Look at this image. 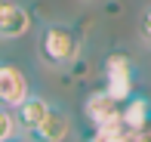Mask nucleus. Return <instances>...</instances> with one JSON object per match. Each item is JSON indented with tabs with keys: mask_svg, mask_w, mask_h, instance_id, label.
I'll use <instances>...</instances> for the list:
<instances>
[{
	"mask_svg": "<svg viewBox=\"0 0 151 142\" xmlns=\"http://www.w3.org/2000/svg\"><path fill=\"white\" fill-rule=\"evenodd\" d=\"M50 105H52V102H46L43 96H37V93H28L22 102L12 108V117H16V124H19V133H34V127H37L40 120L46 117Z\"/></svg>",
	"mask_w": 151,
	"mask_h": 142,
	"instance_id": "nucleus-8",
	"label": "nucleus"
},
{
	"mask_svg": "<svg viewBox=\"0 0 151 142\" xmlns=\"http://www.w3.org/2000/svg\"><path fill=\"white\" fill-rule=\"evenodd\" d=\"M83 50V37L65 22H43L37 34V56L50 68H71L80 59Z\"/></svg>",
	"mask_w": 151,
	"mask_h": 142,
	"instance_id": "nucleus-1",
	"label": "nucleus"
},
{
	"mask_svg": "<svg viewBox=\"0 0 151 142\" xmlns=\"http://www.w3.org/2000/svg\"><path fill=\"white\" fill-rule=\"evenodd\" d=\"M120 120H123V127L133 133V139L151 136V99L133 90L120 102Z\"/></svg>",
	"mask_w": 151,
	"mask_h": 142,
	"instance_id": "nucleus-3",
	"label": "nucleus"
},
{
	"mask_svg": "<svg viewBox=\"0 0 151 142\" xmlns=\"http://www.w3.org/2000/svg\"><path fill=\"white\" fill-rule=\"evenodd\" d=\"M71 130H74L71 114H68L62 105H50L46 117L40 120L37 127H34V133H31V136H34V139H43V142H62V139H68V136H71Z\"/></svg>",
	"mask_w": 151,
	"mask_h": 142,
	"instance_id": "nucleus-6",
	"label": "nucleus"
},
{
	"mask_svg": "<svg viewBox=\"0 0 151 142\" xmlns=\"http://www.w3.org/2000/svg\"><path fill=\"white\" fill-rule=\"evenodd\" d=\"M34 16L19 0H0V40H19L31 31Z\"/></svg>",
	"mask_w": 151,
	"mask_h": 142,
	"instance_id": "nucleus-4",
	"label": "nucleus"
},
{
	"mask_svg": "<svg viewBox=\"0 0 151 142\" xmlns=\"http://www.w3.org/2000/svg\"><path fill=\"white\" fill-rule=\"evenodd\" d=\"M102 74H105V90L111 93L114 99H120V102L136 90V65H133V59H129L127 53H120V50H114V53L105 56Z\"/></svg>",
	"mask_w": 151,
	"mask_h": 142,
	"instance_id": "nucleus-2",
	"label": "nucleus"
},
{
	"mask_svg": "<svg viewBox=\"0 0 151 142\" xmlns=\"http://www.w3.org/2000/svg\"><path fill=\"white\" fill-rule=\"evenodd\" d=\"M16 136H19V124H16V117H12V108L0 105V142H9Z\"/></svg>",
	"mask_w": 151,
	"mask_h": 142,
	"instance_id": "nucleus-9",
	"label": "nucleus"
},
{
	"mask_svg": "<svg viewBox=\"0 0 151 142\" xmlns=\"http://www.w3.org/2000/svg\"><path fill=\"white\" fill-rule=\"evenodd\" d=\"M139 37L145 40V46H151V6H145L139 16Z\"/></svg>",
	"mask_w": 151,
	"mask_h": 142,
	"instance_id": "nucleus-10",
	"label": "nucleus"
},
{
	"mask_svg": "<svg viewBox=\"0 0 151 142\" xmlns=\"http://www.w3.org/2000/svg\"><path fill=\"white\" fill-rule=\"evenodd\" d=\"M28 93H31V77L28 74L12 62H0V105L16 108Z\"/></svg>",
	"mask_w": 151,
	"mask_h": 142,
	"instance_id": "nucleus-5",
	"label": "nucleus"
},
{
	"mask_svg": "<svg viewBox=\"0 0 151 142\" xmlns=\"http://www.w3.org/2000/svg\"><path fill=\"white\" fill-rule=\"evenodd\" d=\"M83 114H86V120H90L93 127H102V124H108V120L120 117V99H114L108 90H96V93L86 96Z\"/></svg>",
	"mask_w": 151,
	"mask_h": 142,
	"instance_id": "nucleus-7",
	"label": "nucleus"
}]
</instances>
